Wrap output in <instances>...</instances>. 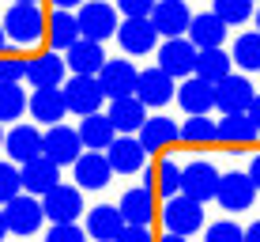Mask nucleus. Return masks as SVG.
<instances>
[{
	"instance_id": "f3484780",
	"label": "nucleus",
	"mask_w": 260,
	"mask_h": 242,
	"mask_svg": "<svg viewBox=\"0 0 260 242\" xmlns=\"http://www.w3.org/2000/svg\"><path fill=\"white\" fill-rule=\"evenodd\" d=\"M124 227H128V220H124L121 204H98V208L87 212V223H83V231L94 242H113Z\"/></svg>"
},
{
	"instance_id": "6e6552de",
	"label": "nucleus",
	"mask_w": 260,
	"mask_h": 242,
	"mask_svg": "<svg viewBox=\"0 0 260 242\" xmlns=\"http://www.w3.org/2000/svg\"><path fill=\"white\" fill-rule=\"evenodd\" d=\"M219 182H222V174L211 163H204V159H196V163H189L181 170V193H189L192 201H200V204H208V201L219 197Z\"/></svg>"
},
{
	"instance_id": "7c9ffc66",
	"label": "nucleus",
	"mask_w": 260,
	"mask_h": 242,
	"mask_svg": "<svg viewBox=\"0 0 260 242\" xmlns=\"http://www.w3.org/2000/svg\"><path fill=\"white\" fill-rule=\"evenodd\" d=\"M121 212L128 223H143V227H151V220H155V190L151 185H136V190H128L121 197Z\"/></svg>"
},
{
	"instance_id": "aec40b11",
	"label": "nucleus",
	"mask_w": 260,
	"mask_h": 242,
	"mask_svg": "<svg viewBox=\"0 0 260 242\" xmlns=\"http://www.w3.org/2000/svg\"><path fill=\"white\" fill-rule=\"evenodd\" d=\"M19 170H23V190L34 193V197H46L49 190H57V185H60V167L53 163L49 155L30 159V163H23Z\"/></svg>"
},
{
	"instance_id": "6ab92c4d",
	"label": "nucleus",
	"mask_w": 260,
	"mask_h": 242,
	"mask_svg": "<svg viewBox=\"0 0 260 242\" xmlns=\"http://www.w3.org/2000/svg\"><path fill=\"white\" fill-rule=\"evenodd\" d=\"M151 23L158 26V34L162 38H181V34H189V8H185V0H158L155 12H151Z\"/></svg>"
},
{
	"instance_id": "393cba45",
	"label": "nucleus",
	"mask_w": 260,
	"mask_h": 242,
	"mask_svg": "<svg viewBox=\"0 0 260 242\" xmlns=\"http://www.w3.org/2000/svg\"><path fill=\"white\" fill-rule=\"evenodd\" d=\"M79 140H83L87 151H106L117 140V125L110 121V114H87V118H79Z\"/></svg>"
},
{
	"instance_id": "8fccbe9b",
	"label": "nucleus",
	"mask_w": 260,
	"mask_h": 242,
	"mask_svg": "<svg viewBox=\"0 0 260 242\" xmlns=\"http://www.w3.org/2000/svg\"><path fill=\"white\" fill-rule=\"evenodd\" d=\"M4 235H12V227H8V216H4V208H0V242H4Z\"/></svg>"
},
{
	"instance_id": "a19ab883",
	"label": "nucleus",
	"mask_w": 260,
	"mask_h": 242,
	"mask_svg": "<svg viewBox=\"0 0 260 242\" xmlns=\"http://www.w3.org/2000/svg\"><path fill=\"white\" fill-rule=\"evenodd\" d=\"M158 0H117V12L124 19H140V15H151Z\"/></svg>"
},
{
	"instance_id": "37998d69",
	"label": "nucleus",
	"mask_w": 260,
	"mask_h": 242,
	"mask_svg": "<svg viewBox=\"0 0 260 242\" xmlns=\"http://www.w3.org/2000/svg\"><path fill=\"white\" fill-rule=\"evenodd\" d=\"M113 242H158V238L151 235V231L143 227V223H128V227H124V231H121V235L113 238Z\"/></svg>"
},
{
	"instance_id": "20e7f679",
	"label": "nucleus",
	"mask_w": 260,
	"mask_h": 242,
	"mask_svg": "<svg viewBox=\"0 0 260 242\" xmlns=\"http://www.w3.org/2000/svg\"><path fill=\"white\" fill-rule=\"evenodd\" d=\"M4 216H8V227H12V235H34V231L42 227L49 216H46V204H42V197H34V193H19V197H12V201L4 204Z\"/></svg>"
},
{
	"instance_id": "4c0bfd02",
	"label": "nucleus",
	"mask_w": 260,
	"mask_h": 242,
	"mask_svg": "<svg viewBox=\"0 0 260 242\" xmlns=\"http://www.w3.org/2000/svg\"><path fill=\"white\" fill-rule=\"evenodd\" d=\"M215 15H222V19L234 26V23H245L256 12H253V0H215Z\"/></svg>"
},
{
	"instance_id": "9b49d317",
	"label": "nucleus",
	"mask_w": 260,
	"mask_h": 242,
	"mask_svg": "<svg viewBox=\"0 0 260 242\" xmlns=\"http://www.w3.org/2000/svg\"><path fill=\"white\" fill-rule=\"evenodd\" d=\"M4 151L12 163H30V159L46 155V132L38 129V125H15L12 132L4 137Z\"/></svg>"
},
{
	"instance_id": "dca6fc26",
	"label": "nucleus",
	"mask_w": 260,
	"mask_h": 242,
	"mask_svg": "<svg viewBox=\"0 0 260 242\" xmlns=\"http://www.w3.org/2000/svg\"><path fill=\"white\" fill-rule=\"evenodd\" d=\"M106 155H110V163H113V174H136V170L147 167V148H143L140 137H132V132H121V137L106 148Z\"/></svg>"
},
{
	"instance_id": "09e8293b",
	"label": "nucleus",
	"mask_w": 260,
	"mask_h": 242,
	"mask_svg": "<svg viewBox=\"0 0 260 242\" xmlns=\"http://www.w3.org/2000/svg\"><path fill=\"white\" fill-rule=\"evenodd\" d=\"M158 242H189V235H174V231H162Z\"/></svg>"
},
{
	"instance_id": "c9c22d12",
	"label": "nucleus",
	"mask_w": 260,
	"mask_h": 242,
	"mask_svg": "<svg viewBox=\"0 0 260 242\" xmlns=\"http://www.w3.org/2000/svg\"><path fill=\"white\" fill-rule=\"evenodd\" d=\"M181 170L185 167H177L174 159H162V163H158V178H155V190H158V197H177L181 193Z\"/></svg>"
},
{
	"instance_id": "f8f14e48",
	"label": "nucleus",
	"mask_w": 260,
	"mask_h": 242,
	"mask_svg": "<svg viewBox=\"0 0 260 242\" xmlns=\"http://www.w3.org/2000/svg\"><path fill=\"white\" fill-rule=\"evenodd\" d=\"M253 84H249L245 76H234L230 72L222 84H215V110L219 114H249V106H253Z\"/></svg>"
},
{
	"instance_id": "3c124183",
	"label": "nucleus",
	"mask_w": 260,
	"mask_h": 242,
	"mask_svg": "<svg viewBox=\"0 0 260 242\" xmlns=\"http://www.w3.org/2000/svg\"><path fill=\"white\" fill-rule=\"evenodd\" d=\"M8 46H12V38H8V31H4V23H0V53H4Z\"/></svg>"
},
{
	"instance_id": "72a5a7b5",
	"label": "nucleus",
	"mask_w": 260,
	"mask_h": 242,
	"mask_svg": "<svg viewBox=\"0 0 260 242\" xmlns=\"http://www.w3.org/2000/svg\"><path fill=\"white\" fill-rule=\"evenodd\" d=\"M181 140L185 144H211V140H219V121H211L208 114H189V121H181Z\"/></svg>"
},
{
	"instance_id": "423d86ee",
	"label": "nucleus",
	"mask_w": 260,
	"mask_h": 242,
	"mask_svg": "<svg viewBox=\"0 0 260 242\" xmlns=\"http://www.w3.org/2000/svg\"><path fill=\"white\" fill-rule=\"evenodd\" d=\"M79 31H83V38H94V42H106L117 34V12H113V4H106V0H91V4L79 8Z\"/></svg>"
},
{
	"instance_id": "c03bdc74",
	"label": "nucleus",
	"mask_w": 260,
	"mask_h": 242,
	"mask_svg": "<svg viewBox=\"0 0 260 242\" xmlns=\"http://www.w3.org/2000/svg\"><path fill=\"white\" fill-rule=\"evenodd\" d=\"M249 178L256 182V190H260V151L253 155V163H249Z\"/></svg>"
},
{
	"instance_id": "e433bc0d",
	"label": "nucleus",
	"mask_w": 260,
	"mask_h": 242,
	"mask_svg": "<svg viewBox=\"0 0 260 242\" xmlns=\"http://www.w3.org/2000/svg\"><path fill=\"white\" fill-rule=\"evenodd\" d=\"M19 193H23V170H19V163L8 159V163H0V208Z\"/></svg>"
},
{
	"instance_id": "49530a36",
	"label": "nucleus",
	"mask_w": 260,
	"mask_h": 242,
	"mask_svg": "<svg viewBox=\"0 0 260 242\" xmlns=\"http://www.w3.org/2000/svg\"><path fill=\"white\" fill-rule=\"evenodd\" d=\"M245 242H260V220H256V223H249V227H245Z\"/></svg>"
},
{
	"instance_id": "2eb2a0df",
	"label": "nucleus",
	"mask_w": 260,
	"mask_h": 242,
	"mask_svg": "<svg viewBox=\"0 0 260 242\" xmlns=\"http://www.w3.org/2000/svg\"><path fill=\"white\" fill-rule=\"evenodd\" d=\"M46 155H49L57 167H72L79 155H83L79 129H68V125H49V129H46Z\"/></svg>"
},
{
	"instance_id": "a18cd8bd",
	"label": "nucleus",
	"mask_w": 260,
	"mask_h": 242,
	"mask_svg": "<svg viewBox=\"0 0 260 242\" xmlns=\"http://www.w3.org/2000/svg\"><path fill=\"white\" fill-rule=\"evenodd\" d=\"M53 8H68V12H79L83 0H53Z\"/></svg>"
},
{
	"instance_id": "bb28decb",
	"label": "nucleus",
	"mask_w": 260,
	"mask_h": 242,
	"mask_svg": "<svg viewBox=\"0 0 260 242\" xmlns=\"http://www.w3.org/2000/svg\"><path fill=\"white\" fill-rule=\"evenodd\" d=\"M136 95H140L147 106H166L170 98H174V76H170L166 68H158V65H155V68H143Z\"/></svg>"
},
{
	"instance_id": "473e14b6",
	"label": "nucleus",
	"mask_w": 260,
	"mask_h": 242,
	"mask_svg": "<svg viewBox=\"0 0 260 242\" xmlns=\"http://www.w3.org/2000/svg\"><path fill=\"white\" fill-rule=\"evenodd\" d=\"M23 110H30V95L23 91V84L0 79V121H19Z\"/></svg>"
},
{
	"instance_id": "5701e85b",
	"label": "nucleus",
	"mask_w": 260,
	"mask_h": 242,
	"mask_svg": "<svg viewBox=\"0 0 260 242\" xmlns=\"http://www.w3.org/2000/svg\"><path fill=\"white\" fill-rule=\"evenodd\" d=\"M79 38H83V31H79V15L68 12V8H53V15H49V34H46L49 49L68 53Z\"/></svg>"
},
{
	"instance_id": "c756f323",
	"label": "nucleus",
	"mask_w": 260,
	"mask_h": 242,
	"mask_svg": "<svg viewBox=\"0 0 260 242\" xmlns=\"http://www.w3.org/2000/svg\"><path fill=\"white\" fill-rule=\"evenodd\" d=\"M260 129L249 114H222L219 118V144H256Z\"/></svg>"
},
{
	"instance_id": "c85d7f7f",
	"label": "nucleus",
	"mask_w": 260,
	"mask_h": 242,
	"mask_svg": "<svg viewBox=\"0 0 260 242\" xmlns=\"http://www.w3.org/2000/svg\"><path fill=\"white\" fill-rule=\"evenodd\" d=\"M136 137H140V144L147 151H162V148L174 144V140H181V125H174V118L155 114V118L143 121V129L136 132Z\"/></svg>"
},
{
	"instance_id": "9d476101",
	"label": "nucleus",
	"mask_w": 260,
	"mask_h": 242,
	"mask_svg": "<svg viewBox=\"0 0 260 242\" xmlns=\"http://www.w3.org/2000/svg\"><path fill=\"white\" fill-rule=\"evenodd\" d=\"M256 182L249 178V170H230V174H222V182H219V197L215 201L222 204L226 212H245L249 204L256 201Z\"/></svg>"
},
{
	"instance_id": "b1692460",
	"label": "nucleus",
	"mask_w": 260,
	"mask_h": 242,
	"mask_svg": "<svg viewBox=\"0 0 260 242\" xmlns=\"http://www.w3.org/2000/svg\"><path fill=\"white\" fill-rule=\"evenodd\" d=\"M110 121L117 125V132H140L147 121V102L140 95H124V98H110Z\"/></svg>"
},
{
	"instance_id": "79ce46f5",
	"label": "nucleus",
	"mask_w": 260,
	"mask_h": 242,
	"mask_svg": "<svg viewBox=\"0 0 260 242\" xmlns=\"http://www.w3.org/2000/svg\"><path fill=\"white\" fill-rule=\"evenodd\" d=\"M83 235H87V231H79L76 223H53L46 242H83Z\"/></svg>"
},
{
	"instance_id": "ea45409f",
	"label": "nucleus",
	"mask_w": 260,
	"mask_h": 242,
	"mask_svg": "<svg viewBox=\"0 0 260 242\" xmlns=\"http://www.w3.org/2000/svg\"><path fill=\"white\" fill-rule=\"evenodd\" d=\"M0 79H8V84H23V79H26V61L23 57H0Z\"/></svg>"
},
{
	"instance_id": "412c9836",
	"label": "nucleus",
	"mask_w": 260,
	"mask_h": 242,
	"mask_svg": "<svg viewBox=\"0 0 260 242\" xmlns=\"http://www.w3.org/2000/svg\"><path fill=\"white\" fill-rule=\"evenodd\" d=\"M64 61H68V68L76 76H98L106 68V49H102V42H94V38H79L76 46H72L64 53Z\"/></svg>"
},
{
	"instance_id": "39448f33",
	"label": "nucleus",
	"mask_w": 260,
	"mask_h": 242,
	"mask_svg": "<svg viewBox=\"0 0 260 242\" xmlns=\"http://www.w3.org/2000/svg\"><path fill=\"white\" fill-rule=\"evenodd\" d=\"M196 57H200V46L181 34V38H166L158 46V68H166L170 76H196Z\"/></svg>"
},
{
	"instance_id": "864d4df0",
	"label": "nucleus",
	"mask_w": 260,
	"mask_h": 242,
	"mask_svg": "<svg viewBox=\"0 0 260 242\" xmlns=\"http://www.w3.org/2000/svg\"><path fill=\"white\" fill-rule=\"evenodd\" d=\"M15 4H38V0H15Z\"/></svg>"
},
{
	"instance_id": "cd10ccee",
	"label": "nucleus",
	"mask_w": 260,
	"mask_h": 242,
	"mask_svg": "<svg viewBox=\"0 0 260 242\" xmlns=\"http://www.w3.org/2000/svg\"><path fill=\"white\" fill-rule=\"evenodd\" d=\"M226 31H230V23L222 19V15H215V12H200V15H192V23H189V38L200 49L222 46V42H226Z\"/></svg>"
},
{
	"instance_id": "7ed1b4c3",
	"label": "nucleus",
	"mask_w": 260,
	"mask_h": 242,
	"mask_svg": "<svg viewBox=\"0 0 260 242\" xmlns=\"http://www.w3.org/2000/svg\"><path fill=\"white\" fill-rule=\"evenodd\" d=\"M64 98H68V110L79 114V118L98 114L106 102H110L106 91H102V79L98 76H76V72L64 79Z\"/></svg>"
},
{
	"instance_id": "f03ea898",
	"label": "nucleus",
	"mask_w": 260,
	"mask_h": 242,
	"mask_svg": "<svg viewBox=\"0 0 260 242\" xmlns=\"http://www.w3.org/2000/svg\"><path fill=\"white\" fill-rule=\"evenodd\" d=\"M158 216H162L166 231H174V235H192V231L204 227V204L192 201L189 193H177V197H166L162 201Z\"/></svg>"
},
{
	"instance_id": "a211bd4d",
	"label": "nucleus",
	"mask_w": 260,
	"mask_h": 242,
	"mask_svg": "<svg viewBox=\"0 0 260 242\" xmlns=\"http://www.w3.org/2000/svg\"><path fill=\"white\" fill-rule=\"evenodd\" d=\"M30 114H34V121H42V125H60L64 114H72L68 98H64V87H34Z\"/></svg>"
},
{
	"instance_id": "f704fd0d",
	"label": "nucleus",
	"mask_w": 260,
	"mask_h": 242,
	"mask_svg": "<svg viewBox=\"0 0 260 242\" xmlns=\"http://www.w3.org/2000/svg\"><path fill=\"white\" fill-rule=\"evenodd\" d=\"M234 65L245 72H260V31H245L234 38Z\"/></svg>"
},
{
	"instance_id": "603ef678",
	"label": "nucleus",
	"mask_w": 260,
	"mask_h": 242,
	"mask_svg": "<svg viewBox=\"0 0 260 242\" xmlns=\"http://www.w3.org/2000/svg\"><path fill=\"white\" fill-rule=\"evenodd\" d=\"M0 125H4V121H0ZM4 137H8V132H4V129H0V148H4Z\"/></svg>"
},
{
	"instance_id": "ddd939ff",
	"label": "nucleus",
	"mask_w": 260,
	"mask_h": 242,
	"mask_svg": "<svg viewBox=\"0 0 260 242\" xmlns=\"http://www.w3.org/2000/svg\"><path fill=\"white\" fill-rule=\"evenodd\" d=\"M72 174H76L79 190H102L113 178V163H110L106 151H83V155L72 163Z\"/></svg>"
},
{
	"instance_id": "5fc2aeb1",
	"label": "nucleus",
	"mask_w": 260,
	"mask_h": 242,
	"mask_svg": "<svg viewBox=\"0 0 260 242\" xmlns=\"http://www.w3.org/2000/svg\"><path fill=\"white\" fill-rule=\"evenodd\" d=\"M256 31H260V8H256Z\"/></svg>"
},
{
	"instance_id": "1a4fd4ad",
	"label": "nucleus",
	"mask_w": 260,
	"mask_h": 242,
	"mask_svg": "<svg viewBox=\"0 0 260 242\" xmlns=\"http://www.w3.org/2000/svg\"><path fill=\"white\" fill-rule=\"evenodd\" d=\"M158 26L151 23V15H140V19H121L117 26V42L124 53H136V57H143V53L158 49Z\"/></svg>"
},
{
	"instance_id": "de8ad7c7",
	"label": "nucleus",
	"mask_w": 260,
	"mask_h": 242,
	"mask_svg": "<svg viewBox=\"0 0 260 242\" xmlns=\"http://www.w3.org/2000/svg\"><path fill=\"white\" fill-rule=\"evenodd\" d=\"M249 118H253V121H256V129H260V95L253 98V106H249Z\"/></svg>"
},
{
	"instance_id": "0eeeda50",
	"label": "nucleus",
	"mask_w": 260,
	"mask_h": 242,
	"mask_svg": "<svg viewBox=\"0 0 260 242\" xmlns=\"http://www.w3.org/2000/svg\"><path fill=\"white\" fill-rule=\"evenodd\" d=\"M68 72L72 68H68L64 53H57V49H46V53L26 61V84L30 87H64Z\"/></svg>"
},
{
	"instance_id": "58836bf2",
	"label": "nucleus",
	"mask_w": 260,
	"mask_h": 242,
	"mask_svg": "<svg viewBox=\"0 0 260 242\" xmlns=\"http://www.w3.org/2000/svg\"><path fill=\"white\" fill-rule=\"evenodd\" d=\"M204 242H245V227H238L234 220H219L204 231Z\"/></svg>"
},
{
	"instance_id": "4468645a",
	"label": "nucleus",
	"mask_w": 260,
	"mask_h": 242,
	"mask_svg": "<svg viewBox=\"0 0 260 242\" xmlns=\"http://www.w3.org/2000/svg\"><path fill=\"white\" fill-rule=\"evenodd\" d=\"M42 204H46L49 223H76L83 212V190L79 185H57L42 197Z\"/></svg>"
},
{
	"instance_id": "f257e3e1",
	"label": "nucleus",
	"mask_w": 260,
	"mask_h": 242,
	"mask_svg": "<svg viewBox=\"0 0 260 242\" xmlns=\"http://www.w3.org/2000/svg\"><path fill=\"white\" fill-rule=\"evenodd\" d=\"M0 23H4V31H8V38H12L15 49H34V46H42L46 34H49V19L42 15L38 4H12Z\"/></svg>"
},
{
	"instance_id": "4be33fe9",
	"label": "nucleus",
	"mask_w": 260,
	"mask_h": 242,
	"mask_svg": "<svg viewBox=\"0 0 260 242\" xmlns=\"http://www.w3.org/2000/svg\"><path fill=\"white\" fill-rule=\"evenodd\" d=\"M102 79V91L106 98H124V95H136L140 87V72L128 65V61H106V68L98 72Z\"/></svg>"
},
{
	"instance_id": "a878e982",
	"label": "nucleus",
	"mask_w": 260,
	"mask_h": 242,
	"mask_svg": "<svg viewBox=\"0 0 260 242\" xmlns=\"http://www.w3.org/2000/svg\"><path fill=\"white\" fill-rule=\"evenodd\" d=\"M177 102L185 114H211L215 110V84L200 76H185V84L177 87Z\"/></svg>"
},
{
	"instance_id": "2f4dec72",
	"label": "nucleus",
	"mask_w": 260,
	"mask_h": 242,
	"mask_svg": "<svg viewBox=\"0 0 260 242\" xmlns=\"http://www.w3.org/2000/svg\"><path fill=\"white\" fill-rule=\"evenodd\" d=\"M230 65H234V53H226L222 46L200 49V57H196V76L208 79V84H222V79L230 76Z\"/></svg>"
}]
</instances>
